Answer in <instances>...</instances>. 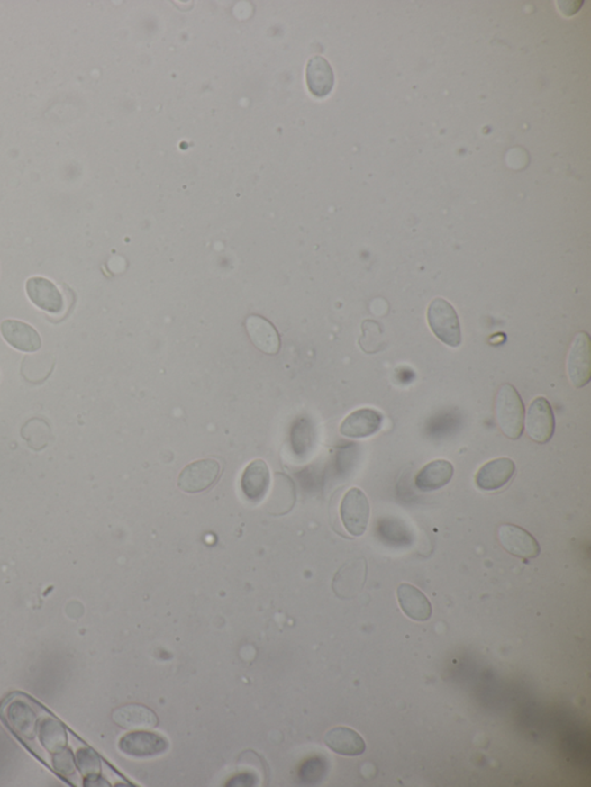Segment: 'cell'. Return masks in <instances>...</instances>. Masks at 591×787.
Masks as SVG:
<instances>
[{
  "instance_id": "cell-23",
  "label": "cell",
  "mask_w": 591,
  "mask_h": 787,
  "mask_svg": "<svg viewBox=\"0 0 591 787\" xmlns=\"http://www.w3.org/2000/svg\"><path fill=\"white\" fill-rule=\"evenodd\" d=\"M52 765L57 773L65 778H69L76 773V760L71 749L64 748L59 753L52 754Z\"/></svg>"
},
{
  "instance_id": "cell-16",
  "label": "cell",
  "mask_w": 591,
  "mask_h": 787,
  "mask_svg": "<svg viewBox=\"0 0 591 787\" xmlns=\"http://www.w3.org/2000/svg\"><path fill=\"white\" fill-rule=\"evenodd\" d=\"M114 723L125 729L154 728L159 725V719L151 709L142 704H127L117 708L113 712Z\"/></svg>"
},
{
  "instance_id": "cell-19",
  "label": "cell",
  "mask_w": 591,
  "mask_h": 787,
  "mask_svg": "<svg viewBox=\"0 0 591 787\" xmlns=\"http://www.w3.org/2000/svg\"><path fill=\"white\" fill-rule=\"evenodd\" d=\"M454 466L446 460H436L426 465L417 474L414 484L423 492L436 491L447 485L453 478Z\"/></svg>"
},
{
  "instance_id": "cell-4",
  "label": "cell",
  "mask_w": 591,
  "mask_h": 787,
  "mask_svg": "<svg viewBox=\"0 0 591 787\" xmlns=\"http://www.w3.org/2000/svg\"><path fill=\"white\" fill-rule=\"evenodd\" d=\"M341 520L351 536L359 537L367 531L371 514L368 500L362 490L352 487L341 502Z\"/></svg>"
},
{
  "instance_id": "cell-11",
  "label": "cell",
  "mask_w": 591,
  "mask_h": 787,
  "mask_svg": "<svg viewBox=\"0 0 591 787\" xmlns=\"http://www.w3.org/2000/svg\"><path fill=\"white\" fill-rule=\"evenodd\" d=\"M0 331L4 339L14 347V349L23 352H36L42 347L41 336L34 327L18 320H5L0 325Z\"/></svg>"
},
{
  "instance_id": "cell-14",
  "label": "cell",
  "mask_w": 591,
  "mask_h": 787,
  "mask_svg": "<svg viewBox=\"0 0 591 787\" xmlns=\"http://www.w3.org/2000/svg\"><path fill=\"white\" fill-rule=\"evenodd\" d=\"M241 490L246 499L260 502L266 497L270 485L268 466L262 460H254L246 466L241 475Z\"/></svg>"
},
{
  "instance_id": "cell-17",
  "label": "cell",
  "mask_w": 591,
  "mask_h": 787,
  "mask_svg": "<svg viewBox=\"0 0 591 787\" xmlns=\"http://www.w3.org/2000/svg\"><path fill=\"white\" fill-rule=\"evenodd\" d=\"M325 744L332 752L343 756L362 755L367 748L363 737L355 729L344 727L330 729L325 736Z\"/></svg>"
},
{
  "instance_id": "cell-3",
  "label": "cell",
  "mask_w": 591,
  "mask_h": 787,
  "mask_svg": "<svg viewBox=\"0 0 591 787\" xmlns=\"http://www.w3.org/2000/svg\"><path fill=\"white\" fill-rule=\"evenodd\" d=\"M4 720L15 737L24 741L34 740L39 731V712L30 700L12 699L3 710Z\"/></svg>"
},
{
  "instance_id": "cell-21",
  "label": "cell",
  "mask_w": 591,
  "mask_h": 787,
  "mask_svg": "<svg viewBox=\"0 0 591 787\" xmlns=\"http://www.w3.org/2000/svg\"><path fill=\"white\" fill-rule=\"evenodd\" d=\"M37 736H39L40 744L48 753H59L68 747L67 728L53 717H45L40 721Z\"/></svg>"
},
{
  "instance_id": "cell-15",
  "label": "cell",
  "mask_w": 591,
  "mask_h": 787,
  "mask_svg": "<svg viewBox=\"0 0 591 787\" xmlns=\"http://www.w3.org/2000/svg\"><path fill=\"white\" fill-rule=\"evenodd\" d=\"M397 600L406 617L414 621H428L432 616V606L428 597L412 584L402 583L397 588Z\"/></svg>"
},
{
  "instance_id": "cell-6",
  "label": "cell",
  "mask_w": 591,
  "mask_h": 787,
  "mask_svg": "<svg viewBox=\"0 0 591 787\" xmlns=\"http://www.w3.org/2000/svg\"><path fill=\"white\" fill-rule=\"evenodd\" d=\"M525 431L537 444L544 445L551 440L556 428L553 410L544 397H537L529 405L524 421Z\"/></svg>"
},
{
  "instance_id": "cell-18",
  "label": "cell",
  "mask_w": 591,
  "mask_h": 787,
  "mask_svg": "<svg viewBox=\"0 0 591 787\" xmlns=\"http://www.w3.org/2000/svg\"><path fill=\"white\" fill-rule=\"evenodd\" d=\"M250 338L259 350L267 355H277L280 350V339L272 323L266 319L252 315L246 320Z\"/></svg>"
},
{
  "instance_id": "cell-22",
  "label": "cell",
  "mask_w": 591,
  "mask_h": 787,
  "mask_svg": "<svg viewBox=\"0 0 591 787\" xmlns=\"http://www.w3.org/2000/svg\"><path fill=\"white\" fill-rule=\"evenodd\" d=\"M76 764L86 777L98 776L101 773V761L96 753L90 748H81L76 754Z\"/></svg>"
},
{
  "instance_id": "cell-12",
  "label": "cell",
  "mask_w": 591,
  "mask_h": 787,
  "mask_svg": "<svg viewBox=\"0 0 591 787\" xmlns=\"http://www.w3.org/2000/svg\"><path fill=\"white\" fill-rule=\"evenodd\" d=\"M515 474V463L511 458H496L487 462L476 474V485L480 490L496 491L511 481Z\"/></svg>"
},
{
  "instance_id": "cell-5",
  "label": "cell",
  "mask_w": 591,
  "mask_h": 787,
  "mask_svg": "<svg viewBox=\"0 0 591 787\" xmlns=\"http://www.w3.org/2000/svg\"><path fill=\"white\" fill-rule=\"evenodd\" d=\"M220 463L215 460H200L185 466L178 477L177 485L186 493H200L211 489L219 481Z\"/></svg>"
},
{
  "instance_id": "cell-7",
  "label": "cell",
  "mask_w": 591,
  "mask_h": 787,
  "mask_svg": "<svg viewBox=\"0 0 591 787\" xmlns=\"http://www.w3.org/2000/svg\"><path fill=\"white\" fill-rule=\"evenodd\" d=\"M118 747L127 756L150 758L166 753L169 749V743L166 737L156 733L137 731L123 737Z\"/></svg>"
},
{
  "instance_id": "cell-2",
  "label": "cell",
  "mask_w": 591,
  "mask_h": 787,
  "mask_svg": "<svg viewBox=\"0 0 591 787\" xmlns=\"http://www.w3.org/2000/svg\"><path fill=\"white\" fill-rule=\"evenodd\" d=\"M428 322L432 333L446 346L458 348L461 344V325L457 311L446 299L436 298L431 302Z\"/></svg>"
},
{
  "instance_id": "cell-10",
  "label": "cell",
  "mask_w": 591,
  "mask_h": 787,
  "mask_svg": "<svg viewBox=\"0 0 591 787\" xmlns=\"http://www.w3.org/2000/svg\"><path fill=\"white\" fill-rule=\"evenodd\" d=\"M26 293L32 304L45 312L59 314L64 310V298L50 280L32 277L26 283Z\"/></svg>"
},
{
  "instance_id": "cell-20",
  "label": "cell",
  "mask_w": 591,
  "mask_h": 787,
  "mask_svg": "<svg viewBox=\"0 0 591 787\" xmlns=\"http://www.w3.org/2000/svg\"><path fill=\"white\" fill-rule=\"evenodd\" d=\"M306 81L314 96H327L334 86V73L330 63L320 56L310 59L306 67Z\"/></svg>"
},
{
  "instance_id": "cell-9",
  "label": "cell",
  "mask_w": 591,
  "mask_h": 787,
  "mask_svg": "<svg viewBox=\"0 0 591 787\" xmlns=\"http://www.w3.org/2000/svg\"><path fill=\"white\" fill-rule=\"evenodd\" d=\"M498 539L505 550L521 559H535L540 556L539 542L531 532L523 528L513 524H503L498 529Z\"/></svg>"
},
{
  "instance_id": "cell-8",
  "label": "cell",
  "mask_w": 591,
  "mask_h": 787,
  "mask_svg": "<svg viewBox=\"0 0 591 787\" xmlns=\"http://www.w3.org/2000/svg\"><path fill=\"white\" fill-rule=\"evenodd\" d=\"M589 335L581 331L573 339L568 359L570 383L577 388L586 386L591 378V347Z\"/></svg>"
},
{
  "instance_id": "cell-1",
  "label": "cell",
  "mask_w": 591,
  "mask_h": 787,
  "mask_svg": "<svg viewBox=\"0 0 591 787\" xmlns=\"http://www.w3.org/2000/svg\"><path fill=\"white\" fill-rule=\"evenodd\" d=\"M496 417L505 437L517 440L524 429V405L520 394L510 384H503L496 393Z\"/></svg>"
},
{
  "instance_id": "cell-13",
  "label": "cell",
  "mask_w": 591,
  "mask_h": 787,
  "mask_svg": "<svg viewBox=\"0 0 591 787\" xmlns=\"http://www.w3.org/2000/svg\"><path fill=\"white\" fill-rule=\"evenodd\" d=\"M383 416L377 410L359 409L351 412L340 426V433L348 438L371 437L379 431Z\"/></svg>"
}]
</instances>
